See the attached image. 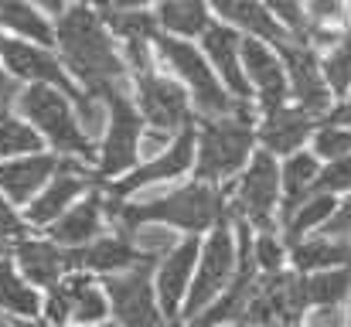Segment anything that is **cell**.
Here are the masks:
<instances>
[{"label":"cell","instance_id":"cell-1","mask_svg":"<svg viewBox=\"0 0 351 327\" xmlns=\"http://www.w3.org/2000/svg\"><path fill=\"white\" fill-rule=\"evenodd\" d=\"M226 218H232L229 195L219 184H205V181L181 184V188H174L167 195H157V198H147L140 205H123L117 198L106 202V221L113 225V232L123 235V239L133 228L147 225V221L167 225V228H181L188 235H198V232H212Z\"/></svg>","mask_w":351,"mask_h":327},{"label":"cell","instance_id":"cell-2","mask_svg":"<svg viewBox=\"0 0 351 327\" xmlns=\"http://www.w3.org/2000/svg\"><path fill=\"white\" fill-rule=\"evenodd\" d=\"M55 41L65 69L86 86V93H99L106 86L126 82L130 65L96 7L86 3L69 7L55 24Z\"/></svg>","mask_w":351,"mask_h":327},{"label":"cell","instance_id":"cell-3","mask_svg":"<svg viewBox=\"0 0 351 327\" xmlns=\"http://www.w3.org/2000/svg\"><path fill=\"white\" fill-rule=\"evenodd\" d=\"M160 62L184 82L191 103H195V112L198 119H219V116H235V112H245L252 116L249 103H239L232 93L222 86V79L215 75L212 62L205 58V51H198L191 41L184 38H171L160 31V38L154 41Z\"/></svg>","mask_w":351,"mask_h":327},{"label":"cell","instance_id":"cell-4","mask_svg":"<svg viewBox=\"0 0 351 327\" xmlns=\"http://www.w3.org/2000/svg\"><path fill=\"white\" fill-rule=\"evenodd\" d=\"M256 126L252 116L235 112L219 119H198V160L195 178L205 184H222L249 167L252 147H256Z\"/></svg>","mask_w":351,"mask_h":327},{"label":"cell","instance_id":"cell-5","mask_svg":"<svg viewBox=\"0 0 351 327\" xmlns=\"http://www.w3.org/2000/svg\"><path fill=\"white\" fill-rule=\"evenodd\" d=\"M17 109L58 154H69V157H79V160L96 157V143L79 126L75 99H69L65 93H58L51 86H27L17 99Z\"/></svg>","mask_w":351,"mask_h":327},{"label":"cell","instance_id":"cell-6","mask_svg":"<svg viewBox=\"0 0 351 327\" xmlns=\"http://www.w3.org/2000/svg\"><path fill=\"white\" fill-rule=\"evenodd\" d=\"M235 273H239V235H235V221L226 218L222 225H215L208 232V239L202 242V256H198V269H195V283L188 290L184 300V317L188 324L195 317H202L229 287H232Z\"/></svg>","mask_w":351,"mask_h":327},{"label":"cell","instance_id":"cell-7","mask_svg":"<svg viewBox=\"0 0 351 327\" xmlns=\"http://www.w3.org/2000/svg\"><path fill=\"white\" fill-rule=\"evenodd\" d=\"M232 221H245L252 232H273L276 212L283 205V184H280V164L273 154L256 150L249 167L239 174L235 188L229 191Z\"/></svg>","mask_w":351,"mask_h":327},{"label":"cell","instance_id":"cell-8","mask_svg":"<svg viewBox=\"0 0 351 327\" xmlns=\"http://www.w3.org/2000/svg\"><path fill=\"white\" fill-rule=\"evenodd\" d=\"M93 96H99L106 103V109H110V126H106V136H103V147H99V174L103 178H119L140 157L143 116H140L136 103L130 99L126 82L106 86V89H99Z\"/></svg>","mask_w":351,"mask_h":327},{"label":"cell","instance_id":"cell-9","mask_svg":"<svg viewBox=\"0 0 351 327\" xmlns=\"http://www.w3.org/2000/svg\"><path fill=\"white\" fill-rule=\"evenodd\" d=\"M106 297L110 311L119 327H160L164 311L157 304V287H154V269L136 266L117 276H106Z\"/></svg>","mask_w":351,"mask_h":327},{"label":"cell","instance_id":"cell-10","mask_svg":"<svg viewBox=\"0 0 351 327\" xmlns=\"http://www.w3.org/2000/svg\"><path fill=\"white\" fill-rule=\"evenodd\" d=\"M133 89H136L133 103L150 130L181 133L188 123H195L191 119V96L174 79L157 75V72H143V75H133Z\"/></svg>","mask_w":351,"mask_h":327},{"label":"cell","instance_id":"cell-11","mask_svg":"<svg viewBox=\"0 0 351 327\" xmlns=\"http://www.w3.org/2000/svg\"><path fill=\"white\" fill-rule=\"evenodd\" d=\"M45 314L51 324H103V317L110 314V297H106V287H99L93 276L86 273H72L65 276L58 287H51L45 293Z\"/></svg>","mask_w":351,"mask_h":327},{"label":"cell","instance_id":"cell-12","mask_svg":"<svg viewBox=\"0 0 351 327\" xmlns=\"http://www.w3.org/2000/svg\"><path fill=\"white\" fill-rule=\"evenodd\" d=\"M280 58H283V69H287V82H290V103L314 116H328L331 103H335V93L328 89V79L321 72V55L307 45H297V41H287L283 48H276Z\"/></svg>","mask_w":351,"mask_h":327},{"label":"cell","instance_id":"cell-13","mask_svg":"<svg viewBox=\"0 0 351 327\" xmlns=\"http://www.w3.org/2000/svg\"><path fill=\"white\" fill-rule=\"evenodd\" d=\"M195 140H198V126L195 123H188L178 136H174V143L160 154V157H154V160H147V164H140L136 171H130L126 178H119L110 184V198H130L133 191H143V188H150V184H160V181H174V178H181L191 164H195Z\"/></svg>","mask_w":351,"mask_h":327},{"label":"cell","instance_id":"cell-14","mask_svg":"<svg viewBox=\"0 0 351 327\" xmlns=\"http://www.w3.org/2000/svg\"><path fill=\"white\" fill-rule=\"evenodd\" d=\"M0 58H3V65H7L17 79H27L31 86H51V89L65 93L69 99H79V96H82V93L69 82L62 62H58L48 48H41V45H31V41H24V38H0Z\"/></svg>","mask_w":351,"mask_h":327},{"label":"cell","instance_id":"cell-15","mask_svg":"<svg viewBox=\"0 0 351 327\" xmlns=\"http://www.w3.org/2000/svg\"><path fill=\"white\" fill-rule=\"evenodd\" d=\"M242 69H245L252 93L263 103V112H273V109L290 103L287 69H283V58L273 45L256 41V38H242Z\"/></svg>","mask_w":351,"mask_h":327},{"label":"cell","instance_id":"cell-16","mask_svg":"<svg viewBox=\"0 0 351 327\" xmlns=\"http://www.w3.org/2000/svg\"><path fill=\"white\" fill-rule=\"evenodd\" d=\"M202 256V242L198 235H188L181 239V245L174 252H167L160 263H157V273H154V287H157V304L164 311V317H178L184 311V300H188V290L195 283V263Z\"/></svg>","mask_w":351,"mask_h":327},{"label":"cell","instance_id":"cell-17","mask_svg":"<svg viewBox=\"0 0 351 327\" xmlns=\"http://www.w3.org/2000/svg\"><path fill=\"white\" fill-rule=\"evenodd\" d=\"M317 119H321V116H314V112H307V109L287 103V106L273 109V112H263V123H259L256 136H259V143H263L266 154L287 160V157L300 154L307 140H314V133L321 130Z\"/></svg>","mask_w":351,"mask_h":327},{"label":"cell","instance_id":"cell-18","mask_svg":"<svg viewBox=\"0 0 351 327\" xmlns=\"http://www.w3.org/2000/svg\"><path fill=\"white\" fill-rule=\"evenodd\" d=\"M14 263L17 269L24 273L27 283L34 287H58L65 276L75 273V259H72V249L58 245V242H41V239H17L14 245Z\"/></svg>","mask_w":351,"mask_h":327},{"label":"cell","instance_id":"cell-19","mask_svg":"<svg viewBox=\"0 0 351 327\" xmlns=\"http://www.w3.org/2000/svg\"><path fill=\"white\" fill-rule=\"evenodd\" d=\"M202 51L212 62V69L222 79V86L232 93L239 103H249L252 99V86H249L245 69H242V38H239V31L229 27V24H212L205 31V38H202Z\"/></svg>","mask_w":351,"mask_h":327},{"label":"cell","instance_id":"cell-20","mask_svg":"<svg viewBox=\"0 0 351 327\" xmlns=\"http://www.w3.org/2000/svg\"><path fill=\"white\" fill-rule=\"evenodd\" d=\"M89 174L79 167V160H65L58 167V174L51 178V184L27 205V225H55L58 218L72 208V202L86 191Z\"/></svg>","mask_w":351,"mask_h":327},{"label":"cell","instance_id":"cell-21","mask_svg":"<svg viewBox=\"0 0 351 327\" xmlns=\"http://www.w3.org/2000/svg\"><path fill=\"white\" fill-rule=\"evenodd\" d=\"M208 7L235 31H245V38L266 41L273 48H283L287 41H293L283 24L269 14V7L263 0H208Z\"/></svg>","mask_w":351,"mask_h":327},{"label":"cell","instance_id":"cell-22","mask_svg":"<svg viewBox=\"0 0 351 327\" xmlns=\"http://www.w3.org/2000/svg\"><path fill=\"white\" fill-rule=\"evenodd\" d=\"M72 259H75V269H89V273H106V276H117L126 269H136V266H154V259H147L130 239L123 235H103L82 249H72Z\"/></svg>","mask_w":351,"mask_h":327},{"label":"cell","instance_id":"cell-23","mask_svg":"<svg viewBox=\"0 0 351 327\" xmlns=\"http://www.w3.org/2000/svg\"><path fill=\"white\" fill-rule=\"evenodd\" d=\"M58 160L51 154H31L21 157L14 164L0 167V191L14 202V205H31L45 184H51V178L58 174Z\"/></svg>","mask_w":351,"mask_h":327},{"label":"cell","instance_id":"cell-24","mask_svg":"<svg viewBox=\"0 0 351 327\" xmlns=\"http://www.w3.org/2000/svg\"><path fill=\"white\" fill-rule=\"evenodd\" d=\"M106 212H103V195H89L86 202L72 205L65 215L51 225V239L65 249H82L96 239H103Z\"/></svg>","mask_w":351,"mask_h":327},{"label":"cell","instance_id":"cell-25","mask_svg":"<svg viewBox=\"0 0 351 327\" xmlns=\"http://www.w3.org/2000/svg\"><path fill=\"white\" fill-rule=\"evenodd\" d=\"M290 266L297 273H321V269H351V239L335 235H307L304 242L290 245Z\"/></svg>","mask_w":351,"mask_h":327},{"label":"cell","instance_id":"cell-26","mask_svg":"<svg viewBox=\"0 0 351 327\" xmlns=\"http://www.w3.org/2000/svg\"><path fill=\"white\" fill-rule=\"evenodd\" d=\"M321 157L314 150H300L293 157H287L280 164V184H283V205H280V215H290L297 205H304L314 188H317V178H321Z\"/></svg>","mask_w":351,"mask_h":327},{"label":"cell","instance_id":"cell-27","mask_svg":"<svg viewBox=\"0 0 351 327\" xmlns=\"http://www.w3.org/2000/svg\"><path fill=\"white\" fill-rule=\"evenodd\" d=\"M45 307V300L38 297L34 283L24 280V273L17 269L14 256H0V311L14 314L21 321H34V314Z\"/></svg>","mask_w":351,"mask_h":327},{"label":"cell","instance_id":"cell-28","mask_svg":"<svg viewBox=\"0 0 351 327\" xmlns=\"http://www.w3.org/2000/svg\"><path fill=\"white\" fill-rule=\"evenodd\" d=\"M157 21L171 38H205V31L212 27L208 0H160Z\"/></svg>","mask_w":351,"mask_h":327},{"label":"cell","instance_id":"cell-29","mask_svg":"<svg viewBox=\"0 0 351 327\" xmlns=\"http://www.w3.org/2000/svg\"><path fill=\"white\" fill-rule=\"evenodd\" d=\"M338 212V198H331V195H311L304 205H297L290 215H283V242L287 245H297V242H304L307 235H317L331 218Z\"/></svg>","mask_w":351,"mask_h":327},{"label":"cell","instance_id":"cell-30","mask_svg":"<svg viewBox=\"0 0 351 327\" xmlns=\"http://www.w3.org/2000/svg\"><path fill=\"white\" fill-rule=\"evenodd\" d=\"M0 24L10 27L14 34H21L24 41H34V45H51L55 41V31H51L48 17L27 0H0Z\"/></svg>","mask_w":351,"mask_h":327},{"label":"cell","instance_id":"cell-31","mask_svg":"<svg viewBox=\"0 0 351 327\" xmlns=\"http://www.w3.org/2000/svg\"><path fill=\"white\" fill-rule=\"evenodd\" d=\"M304 290H307V311L311 307H335L351 300V269H321V273H304Z\"/></svg>","mask_w":351,"mask_h":327},{"label":"cell","instance_id":"cell-32","mask_svg":"<svg viewBox=\"0 0 351 327\" xmlns=\"http://www.w3.org/2000/svg\"><path fill=\"white\" fill-rule=\"evenodd\" d=\"M106 27L123 41H157L160 38V21L150 10H103Z\"/></svg>","mask_w":351,"mask_h":327},{"label":"cell","instance_id":"cell-33","mask_svg":"<svg viewBox=\"0 0 351 327\" xmlns=\"http://www.w3.org/2000/svg\"><path fill=\"white\" fill-rule=\"evenodd\" d=\"M31 154H41L38 130L3 109L0 112V157H31Z\"/></svg>","mask_w":351,"mask_h":327},{"label":"cell","instance_id":"cell-34","mask_svg":"<svg viewBox=\"0 0 351 327\" xmlns=\"http://www.w3.org/2000/svg\"><path fill=\"white\" fill-rule=\"evenodd\" d=\"M321 72L328 79V89L335 93V99L351 93V27L338 38L335 48H328L321 55Z\"/></svg>","mask_w":351,"mask_h":327},{"label":"cell","instance_id":"cell-35","mask_svg":"<svg viewBox=\"0 0 351 327\" xmlns=\"http://www.w3.org/2000/svg\"><path fill=\"white\" fill-rule=\"evenodd\" d=\"M252 259L259 273H280L290 263V245L283 242V232H256L252 235Z\"/></svg>","mask_w":351,"mask_h":327},{"label":"cell","instance_id":"cell-36","mask_svg":"<svg viewBox=\"0 0 351 327\" xmlns=\"http://www.w3.org/2000/svg\"><path fill=\"white\" fill-rule=\"evenodd\" d=\"M263 3L297 45H307V0H263Z\"/></svg>","mask_w":351,"mask_h":327},{"label":"cell","instance_id":"cell-37","mask_svg":"<svg viewBox=\"0 0 351 327\" xmlns=\"http://www.w3.org/2000/svg\"><path fill=\"white\" fill-rule=\"evenodd\" d=\"M314 154L328 164V160H341L351 157V126H335V123H321V130L314 133Z\"/></svg>","mask_w":351,"mask_h":327},{"label":"cell","instance_id":"cell-38","mask_svg":"<svg viewBox=\"0 0 351 327\" xmlns=\"http://www.w3.org/2000/svg\"><path fill=\"white\" fill-rule=\"evenodd\" d=\"M317 195H351V157H341V160H328L321 167V178H317Z\"/></svg>","mask_w":351,"mask_h":327},{"label":"cell","instance_id":"cell-39","mask_svg":"<svg viewBox=\"0 0 351 327\" xmlns=\"http://www.w3.org/2000/svg\"><path fill=\"white\" fill-rule=\"evenodd\" d=\"M304 327H348V304L311 307V311L304 314Z\"/></svg>","mask_w":351,"mask_h":327},{"label":"cell","instance_id":"cell-40","mask_svg":"<svg viewBox=\"0 0 351 327\" xmlns=\"http://www.w3.org/2000/svg\"><path fill=\"white\" fill-rule=\"evenodd\" d=\"M24 218L14 215V208L3 202V195H0V249H7V242L10 239H21L24 235Z\"/></svg>","mask_w":351,"mask_h":327},{"label":"cell","instance_id":"cell-41","mask_svg":"<svg viewBox=\"0 0 351 327\" xmlns=\"http://www.w3.org/2000/svg\"><path fill=\"white\" fill-rule=\"evenodd\" d=\"M321 232H324V235H335V239H351V195L338 205L335 218H331Z\"/></svg>","mask_w":351,"mask_h":327},{"label":"cell","instance_id":"cell-42","mask_svg":"<svg viewBox=\"0 0 351 327\" xmlns=\"http://www.w3.org/2000/svg\"><path fill=\"white\" fill-rule=\"evenodd\" d=\"M21 93H24V89H21V86H17V82L0 69V112L10 106V103H17V99H21Z\"/></svg>","mask_w":351,"mask_h":327},{"label":"cell","instance_id":"cell-43","mask_svg":"<svg viewBox=\"0 0 351 327\" xmlns=\"http://www.w3.org/2000/svg\"><path fill=\"white\" fill-rule=\"evenodd\" d=\"M324 123H335V126H351V96L345 103H338V106L331 109L328 116H324Z\"/></svg>","mask_w":351,"mask_h":327},{"label":"cell","instance_id":"cell-44","mask_svg":"<svg viewBox=\"0 0 351 327\" xmlns=\"http://www.w3.org/2000/svg\"><path fill=\"white\" fill-rule=\"evenodd\" d=\"M31 3H34V7H41V10H48V14H58V17L69 10V7H65V0H31Z\"/></svg>","mask_w":351,"mask_h":327},{"label":"cell","instance_id":"cell-45","mask_svg":"<svg viewBox=\"0 0 351 327\" xmlns=\"http://www.w3.org/2000/svg\"><path fill=\"white\" fill-rule=\"evenodd\" d=\"M106 3H110L106 10H143L147 0H106Z\"/></svg>","mask_w":351,"mask_h":327},{"label":"cell","instance_id":"cell-46","mask_svg":"<svg viewBox=\"0 0 351 327\" xmlns=\"http://www.w3.org/2000/svg\"><path fill=\"white\" fill-rule=\"evenodd\" d=\"M14 327H58V324H51V321H17Z\"/></svg>","mask_w":351,"mask_h":327},{"label":"cell","instance_id":"cell-47","mask_svg":"<svg viewBox=\"0 0 351 327\" xmlns=\"http://www.w3.org/2000/svg\"><path fill=\"white\" fill-rule=\"evenodd\" d=\"M79 3H86V7H96V10H99V14H103V10H106V7H110V3H106V0H79Z\"/></svg>","mask_w":351,"mask_h":327},{"label":"cell","instance_id":"cell-48","mask_svg":"<svg viewBox=\"0 0 351 327\" xmlns=\"http://www.w3.org/2000/svg\"><path fill=\"white\" fill-rule=\"evenodd\" d=\"M89 327H119V324H89Z\"/></svg>","mask_w":351,"mask_h":327},{"label":"cell","instance_id":"cell-49","mask_svg":"<svg viewBox=\"0 0 351 327\" xmlns=\"http://www.w3.org/2000/svg\"><path fill=\"white\" fill-rule=\"evenodd\" d=\"M348 327H351V300H348Z\"/></svg>","mask_w":351,"mask_h":327},{"label":"cell","instance_id":"cell-50","mask_svg":"<svg viewBox=\"0 0 351 327\" xmlns=\"http://www.w3.org/2000/svg\"><path fill=\"white\" fill-rule=\"evenodd\" d=\"M0 327H10V324H7V321H3V317H0Z\"/></svg>","mask_w":351,"mask_h":327},{"label":"cell","instance_id":"cell-51","mask_svg":"<svg viewBox=\"0 0 351 327\" xmlns=\"http://www.w3.org/2000/svg\"><path fill=\"white\" fill-rule=\"evenodd\" d=\"M300 327H304V324H300Z\"/></svg>","mask_w":351,"mask_h":327}]
</instances>
